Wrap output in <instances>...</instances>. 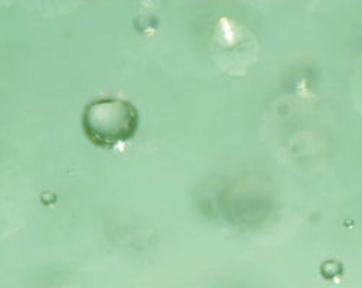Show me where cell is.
<instances>
[{
  "instance_id": "obj_1",
  "label": "cell",
  "mask_w": 362,
  "mask_h": 288,
  "mask_svg": "<svg viewBox=\"0 0 362 288\" xmlns=\"http://www.w3.org/2000/svg\"><path fill=\"white\" fill-rule=\"evenodd\" d=\"M81 126L94 146L115 149L136 136L139 112L130 101L123 98H97L84 108Z\"/></svg>"
}]
</instances>
